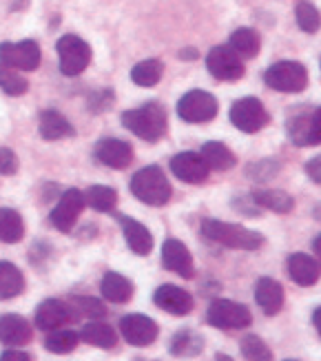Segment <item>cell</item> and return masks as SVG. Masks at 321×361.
<instances>
[{"label": "cell", "mask_w": 321, "mask_h": 361, "mask_svg": "<svg viewBox=\"0 0 321 361\" xmlns=\"http://www.w3.org/2000/svg\"><path fill=\"white\" fill-rule=\"evenodd\" d=\"M202 233L206 240H211L219 246H226L233 250H257L264 244V238L260 233H255L246 226L229 224L222 219L208 217L202 222Z\"/></svg>", "instance_id": "cell-1"}, {"label": "cell", "mask_w": 321, "mask_h": 361, "mask_svg": "<svg viewBox=\"0 0 321 361\" xmlns=\"http://www.w3.org/2000/svg\"><path fill=\"white\" fill-rule=\"evenodd\" d=\"M122 124L131 133L142 137L144 142H157L166 133V111L162 104L147 102L138 109H131V111H124Z\"/></svg>", "instance_id": "cell-2"}, {"label": "cell", "mask_w": 321, "mask_h": 361, "mask_svg": "<svg viewBox=\"0 0 321 361\" xmlns=\"http://www.w3.org/2000/svg\"><path fill=\"white\" fill-rule=\"evenodd\" d=\"M131 193L149 207H164V204H169L173 191L164 171L157 164H149L131 178Z\"/></svg>", "instance_id": "cell-3"}, {"label": "cell", "mask_w": 321, "mask_h": 361, "mask_svg": "<svg viewBox=\"0 0 321 361\" xmlns=\"http://www.w3.org/2000/svg\"><path fill=\"white\" fill-rule=\"evenodd\" d=\"M270 89L281 93H299L308 87V71L301 62L295 60H279L275 62L264 75Z\"/></svg>", "instance_id": "cell-4"}, {"label": "cell", "mask_w": 321, "mask_h": 361, "mask_svg": "<svg viewBox=\"0 0 321 361\" xmlns=\"http://www.w3.org/2000/svg\"><path fill=\"white\" fill-rule=\"evenodd\" d=\"M206 69L222 82H237V80H242V75L246 73L242 58L237 56V51L231 44L213 47L206 56Z\"/></svg>", "instance_id": "cell-5"}, {"label": "cell", "mask_w": 321, "mask_h": 361, "mask_svg": "<svg viewBox=\"0 0 321 361\" xmlns=\"http://www.w3.org/2000/svg\"><path fill=\"white\" fill-rule=\"evenodd\" d=\"M58 49V58H60V71L64 75H80L91 62V47L73 34L62 36L56 44Z\"/></svg>", "instance_id": "cell-6"}, {"label": "cell", "mask_w": 321, "mask_h": 361, "mask_svg": "<svg viewBox=\"0 0 321 361\" xmlns=\"http://www.w3.org/2000/svg\"><path fill=\"white\" fill-rule=\"evenodd\" d=\"M206 322L219 331H237V328L250 326L253 317L250 310L242 304H235L231 300H215L206 310Z\"/></svg>", "instance_id": "cell-7"}, {"label": "cell", "mask_w": 321, "mask_h": 361, "mask_svg": "<svg viewBox=\"0 0 321 361\" xmlns=\"http://www.w3.org/2000/svg\"><path fill=\"white\" fill-rule=\"evenodd\" d=\"M217 100L211 96L208 91L202 89H193L180 98L178 102V116L184 122L190 124H202V122H211L217 116Z\"/></svg>", "instance_id": "cell-8"}, {"label": "cell", "mask_w": 321, "mask_h": 361, "mask_svg": "<svg viewBox=\"0 0 321 361\" xmlns=\"http://www.w3.org/2000/svg\"><path fill=\"white\" fill-rule=\"evenodd\" d=\"M231 122H233V127L239 129L242 133H260L270 122V116H268L266 106L260 100L248 96V98L233 102Z\"/></svg>", "instance_id": "cell-9"}, {"label": "cell", "mask_w": 321, "mask_h": 361, "mask_svg": "<svg viewBox=\"0 0 321 361\" xmlns=\"http://www.w3.org/2000/svg\"><path fill=\"white\" fill-rule=\"evenodd\" d=\"M0 62L20 71H36L40 67V47L36 40L0 42Z\"/></svg>", "instance_id": "cell-10"}, {"label": "cell", "mask_w": 321, "mask_h": 361, "mask_svg": "<svg viewBox=\"0 0 321 361\" xmlns=\"http://www.w3.org/2000/svg\"><path fill=\"white\" fill-rule=\"evenodd\" d=\"M85 207H87L85 195L80 193L78 188H69V191H64L62 197L56 204V209L52 211L54 228H58L60 233H69Z\"/></svg>", "instance_id": "cell-11"}, {"label": "cell", "mask_w": 321, "mask_h": 361, "mask_svg": "<svg viewBox=\"0 0 321 361\" xmlns=\"http://www.w3.org/2000/svg\"><path fill=\"white\" fill-rule=\"evenodd\" d=\"M171 171L173 176L182 180V182H188V184H202L208 180V173H211V169L204 162V158L200 153H193V151H184V153H178L171 158Z\"/></svg>", "instance_id": "cell-12"}, {"label": "cell", "mask_w": 321, "mask_h": 361, "mask_svg": "<svg viewBox=\"0 0 321 361\" xmlns=\"http://www.w3.org/2000/svg\"><path fill=\"white\" fill-rule=\"evenodd\" d=\"M120 333L131 346H149L157 339L159 328L157 324L147 315H126L120 319Z\"/></svg>", "instance_id": "cell-13"}, {"label": "cell", "mask_w": 321, "mask_h": 361, "mask_svg": "<svg viewBox=\"0 0 321 361\" xmlns=\"http://www.w3.org/2000/svg\"><path fill=\"white\" fill-rule=\"evenodd\" d=\"M153 302L157 308H162L169 315L175 317H184L193 310V297L188 290L180 288V286H173V284H164L159 286L153 293Z\"/></svg>", "instance_id": "cell-14"}, {"label": "cell", "mask_w": 321, "mask_h": 361, "mask_svg": "<svg viewBox=\"0 0 321 361\" xmlns=\"http://www.w3.org/2000/svg\"><path fill=\"white\" fill-rule=\"evenodd\" d=\"M73 319H75L73 308L67 306L64 302H60V300H44L36 308V326L40 328V331H44V333L67 326Z\"/></svg>", "instance_id": "cell-15"}, {"label": "cell", "mask_w": 321, "mask_h": 361, "mask_svg": "<svg viewBox=\"0 0 321 361\" xmlns=\"http://www.w3.org/2000/svg\"><path fill=\"white\" fill-rule=\"evenodd\" d=\"M95 158L109 169H126L133 160V149L124 140L107 137L95 145Z\"/></svg>", "instance_id": "cell-16"}, {"label": "cell", "mask_w": 321, "mask_h": 361, "mask_svg": "<svg viewBox=\"0 0 321 361\" xmlns=\"http://www.w3.org/2000/svg\"><path fill=\"white\" fill-rule=\"evenodd\" d=\"M162 264L166 271L178 273L184 279H190L195 275V266H193V257L188 253V248L180 240H166L162 246Z\"/></svg>", "instance_id": "cell-17"}, {"label": "cell", "mask_w": 321, "mask_h": 361, "mask_svg": "<svg viewBox=\"0 0 321 361\" xmlns=\"http://www.w3.org/2000/svg\"><path fill=\"white\" fill-rule=\"evenodd\" d=\"M255 302L268 317L277 315L284 306V288L277 279L272 277H260L255 284Z\"/></svg>", "instance_id": "cell-18"}, {"label": "cell", "mask_w": 321, "mask_h": 361, "mask_svg": "<svg viewBox=\"0 0 321 361\" xmlns=\"http://www.w3.org/2000/svg\"><path fill=\"white\" fill-rule=\"evenodd\" d=\"M118 222L122 226V233H124V240H126L128 248H131L135 255H149L151 250H153V235H151V231L144 224H140L138 219L126 217V215H120Z\"/></svg>", "instance_id": "cell-19"}, {"label": "cell", "mask_w": 321, "mask_h": 361, "mask_svg": "<svg viewBox=\"0 0 321 361\" xmlns=\"http://www.w3.org/2000/svg\"><path fill=\"white\" fill-rule=\"evenodd\" d=\"M31 339V326L20 315H3L0 317V341L3 346L20 348Z\"/></svg>", "instance_id": "cell-20"}, {"label": "cell", "mask_w": 321, "mask_h": 361, "mask_svg": "<svg viewBox=\"0 0 321 361\" xmlns=\"http://www.w3.org/2000/svg\"><path fill=\"white\" fill-rule=\"evenodd\" d=\"M38 129H40V135L44 140H64V137L75 135L73 124L67 118H64L62 114L54 111V109H47V111L40 114Z\"/></svg>", "instance_id": "cell-21"}, {"label": "cell", "mask_w": 321, "mask_h": 361, "mask_svg": "<svg viewBox=\"0 0 321 361\" xmlns=\"http://www.w3.org/2000/svg\"><path fill=\"white\" fill-rule=\"evenodd\" d=\"M288 275L299 286H313L319 279V266L306 253H293L288 257Z\"/></svg>", "instance_id": "cell-22"}, {"label": "cell", "mask_w": 321, "mask_h": 361, "mask_svg": "<svg viewBox=\"0 0 321 361\" xmlns=\"http://www.w3.org/2000/svg\"><path fill=\"white\" fill-rule=\"evenodd\" d=\"M100 290H102L104 300H109L111 304H126L133 297V284H131V281H128L124 275L114 273V271L104 273Z\"/></svg>", "instance_id": "cell-23"}, {"label": "cell", "mask_w": 321, "mask_h": 361, "mask_svg": "<svg viewBox=\"0 0 321 361\" xmlns=\"http://www.w3.org/2000/svg\"><path fill=\"white\" fill-rule=\"evenodd\" d=\"M80 339L91 343V346H95V348H102V350L116 348V343H118L114 328H111L109 324H100V322H93V319L83 326V331H80Z\"/></svg>", "instance_id": "cell-24"}, {"label": "cell", "mask_w": 321, "mask_h": 361, "mask_svg": "<svg viewBox=\"0 0 321 361\" xmlns=\"http://www.w3.org/2000/svg\"><path fill=\"white\" fill-rule=\"evenodd\" d=\"M250 197L260 209H268L275 213H291L295 209V200L284 191H275V188H257V191L250 193Z\"/></svg>", "instance_id": "cell-25"}, {"label": "cell", "mask_w": 321, "mask_h": 361, "mask_svg": "<svg viewBox=\"0 0 321 361\" xmlns=\"http://www.w3.org/2000/svg\"><path fill=\"white\" fill-rule=\"evenodd\" d=\"M200 155L208 164V169H213V171H231L237 164L235 153L224 142H206Z\"/></svg>", "instance_id": "cell-26"}, {"label": "cell", "mask_w": 321, "mask_h": 361, "mask_svg": "<svg viewBox=\"0 0 321 361\" xmlns=\"http://www.w3.org/2000/svg\"><path fill=\"white\" fill-rule=\"evenodd\" d=\"M25 290V277L11 262H0V302L13 300Z\"/></svg>", "instance_id": "cell-27"}, {"label": "cell", "mask_w": 321, "mask_h": 361, "mask_svg": "<svg viewBox=\"0 0 321 361\" xmlns=\"http://www.w3.org/2000/svg\"><path fill=\"white\" fill-rule=\"evenodd\" d=\"M229 44L233 47V49L237 51L239 58H255L257 54H260L262 49V40H260V34H257L255 29L250 27H242L233 31V36L229 40Z\"/></svg>", "instance_id": "cell-28"}, {"label": "cell", "mask_w": 321, "mask_h": 361, "mask_svg": "<svg viewBox=\"0 0 321 361\" xmlns=\"http://www.w3.org/2000/svg\"><path fill=\"white\" fill-rule=\"evenodd\" d=\"M25 235V224L18 211L0 207V242L16 244L20 242Z\"/></svg>", "instance_id": "cell-29"}, {"label": "cell", "mask_w": 321, "mask_h": 361, "mask_svg": "<svg viewBox=\"0 0 321 361\" xmlns=\"http://www.w3.org/2000/svg\"><path fill=\"white\" fill-rule=\"evenodd\" d=\"M164 73V65L157 58L142 60L131 69V80L138 87H155L159 82V78Z\"/></svg>", "instance_id": "cell-30"}, {"label": "cell", "mask_w": 321, "mask_h": 361, "mask_svg": "<svg viewBox=\"0 0 321 361\" xmlns=\"http://www.w3.org/2000/svg\"><path fill=\"white\" fill-rule=\"evenodd\" d=\"M80 341V335L73 333L71 328H56V331H49L44 339V348L49 353H56V355H67L71 350H75Z\"/></svg>", "instance_id": "cell-31"}, {"label": "cell", "mask_w": 321, "mask_h": 361, "mask_svg": "<svg viewBox=\"0 0 321 361\" xmlns=\"http://www.w3.org/2000/svg\"><path fill=\"white\" fill-rule=\"evenodd\" d=\"M286 131L291 142L297 147H313V122H310V114H299L293 116L286 124Z\"/></svg>", "instance_id": "cell-32"}, {"label": "cell", "mask_w": 321, "mask_h": 361, "mask_svg": "<svg viewBox=\"0 0 321 361\" xmlns=\"http://www.w3.org/2000/svg\"><path fill=\"white\" fill-rule=\"evenodd\" d=\"M85 202L89 204L91 209H95V211L109 213V211H114V209H116V204H118V193H116L111 186L95 184V186H91L89 191H87Z\"/></svg>", "instance_id": "cell-33"}, {"label": "cell", "mask_w": 321, "mask_h": 361, "mask_svg": "<svg viewBox=\"0 0 321 361\" xmlns=\"http://www.w3.org/2000/svg\"><path fill=\"white\" fill-rule=\"evenodd\" d=\"M202 346H204V341L200 335L190 333V331H180L171 341V353L178 357H193V355L202 353Z\"/></svg>", "instance_id": "cell-34"}, {"label": "cell", "mask_w": 321, "mask_h": 361, "mask_svg": "<svg viewBox=\"0 0 321 361\" xmlns=\"http://www.w3.org/2000/svg\"><path fill=\"white\" fill-rule=\"evenodd\" d=\"M27 80L25 78H20V73H16L13 67L5 65V62H0V89H3L5 93H9V96H23V93L27 91Z\"/></svg>", "instance_id": "cell-35"}, {"label": "cell", "mask_w": 321, "mask_h": 361, "mask_svg": "<svg viewBox=\"0 0 321 361\" xmlns=\"http://www.w3.org/2000/svg\"><path fill=\"white\" fill-rule=\"evenodd\" d=\"M295 16H297V25L301 31H306V34H315V31H319L321 16H319L317 7L313 3H308V0H301L295 9Z\"/></svg>", "instance_id": "cell-36"}, {"label": "cell", "mask_w": 321, "mask_h": 361, "mask_svg": "<svg viewBox=\"0 0 321 361\" xmlns=\"http://www.w3.org/2000/svg\"><path fill=\"white\" fill-rule=\"evenodd\" d=\"M71 308L75 310V317H89V319H102L107 315L104 304L93 300V297H73Z\"/></svg>", "instance_id": "cell-37"}, {"label": "cell", "mask_w": 321, "mask_h": 361, "mask_svg": "<svg viewBox=\"0 0 321 361\" xmlns=\"http://www.w3.org/2000/svg\"><path fill=\"white\" fill-rule=\"evenodd\" d=\"M239 350L246 359H253V361H260V359H272V353L270 348L264 343V339H260L257 335H246L239 343Z\"/></svg>", "instance_id": "cell-38"}, {"label": "cell", "mask_w": 321, "mask_h": 361, "mask_svg": "<svg viewBox=\"0 0 321 361\" xmlns=\"http://www.w3.org/2000/svg\"><path fill=\"white\" fill-rule=\"evenodd\" d=\"M111 104H114V91H111V89L95 93V96H91V100H89V109L93 114L107 111V109H111Z\"/></svg>", "instance_id": "cell-39"}, {"label": "cell", "mask_w": 321, "mask_h": 361, "mask_svg": "<svg viewBox=\"0 0 321 361\" xmlns=\"http://www.w3.org/2000/svg\"><path fill=\"white\" fill-rule=\"evenodd\" d=\"M16 171H18L16 153L7 147H0V176H13Z\"/></svg>", "instance_id": "cell-40"}, {"label": "cell", "mask_w": 321, "mask_h": 361, "mask_svg": "<svg viewBox=\"0 0 321 361\" xmlns=\"http://www.w3.org/2000/svg\"><path fill=\"white\" fill-rule=\"evenodd\" d=\"M233 207H235V211H242V213H246V215H257L260 213V207L255 204V200L250 197V195H244L242 200H233Z\"/></svg>", "instance_id": "cell-41"}, {"label": "cell", "mask_w": 321, "mask_h": 361, "mask_svg": "<svg viewBox=\"0 0 321 361\" xmlns=\"http://www.w3.org/2000/svg\"><path fill=\"white\" fill-rule=\"evenodd\" d=\"M310 122H313V145H321V106L310 114Z\"/></svg>", "instance_id": "cell-42"}, {"label": "cell", "mask_w": 321, "mask_h": 361, "mask_svg": "<svg viewBox=\"0 0 321 361\" xmlns=\"http://www.w3.org/2000/svg\"><path fill=\"white\" fill-rule=\"evenodd\" d=\"M306 173L315 180V182H321V155L313 158L308 164H306Z\"/></svg>", "instance_id": "cell-43"}, {"label": "cell", "mask_w": 321, "mask_h": 361, "mask_svg": "<svg viewBox=\"0 0 321 361\" xmlns=\"http://www.w3.org/2000/svg\"><path fill=\"white\" fill-rule=\"evenodd\" d=\"M0 359H31V355L25 350H5L0 355Z\"/></svg>", "instance_id": "cell-44"}, {"label": "cell", "mask_w": 321, "mask_h": 361, "mask_svg": "<svg viewBox=\"0 0 321 361\" xmlns=\"http://www.w3.org/2000/svg\"><path fill=\"white\" fill-rule=\"evenodd\" d=\"M313 322H315V328H317V333L321 337V306L315 310V315H313Z\"/></svg>", "instance_id": "cell-45"}, {"label": "cell", "mask_w": 321, "mask_h": 361, "mask_svg": "<svg viewBox=\"0 0 321 361\" xmlns=\"http://www.w3.org/2000/svg\"><path fill=\"white\" fill-rule=\"evenodd\" d=\"M180 56H182V58H198V51H195V49H184Z\"/></svg>", "instance_id": "cell-46"}, {"label": "cell", "mask_w": 321, "mask_h": 361, "mask_svg": "<svg viewBox=\"0 0 321 361\" xmlns=\"http://www.w3.org/2000/svg\"><path fill=\"white\" fill-rule=\"evenodd\" d=\"M315 253H317V257L321 259V235L315 240Z\"/></svg>", "instance_id": "cell-47"}]
</instances>
